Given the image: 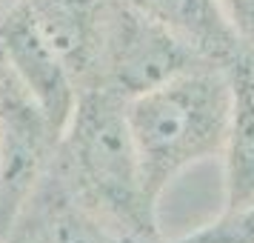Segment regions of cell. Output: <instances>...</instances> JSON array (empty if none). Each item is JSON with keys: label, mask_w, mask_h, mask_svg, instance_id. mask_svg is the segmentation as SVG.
Wrapping results in <instances>:
<instances>
[{"label": "cell", "mask_w": 254, "mask_h": 243, "mask_svg": "<svg viewBox=\"0 0 254 243\" xmlns=\"http://www.w3.org/2000/svg\"><path fill=\"white\" fill-rule=\"evenodd\" d=\"M14 3H17V0H0V17H3V14L9 12V9H12Z\"/></svg>", "instance_id": "obj_12"}, {"label": "cell", "mask_w": 254, "mask_h": 243, "mask_svg": "<svg viewBox=\"0 0 254 243\" xmlns=\"http://www.w3.org/2000/svg\"><path fill=\"white\" fill-rule=\"evenodd\" d=\"M0 243H143L103 220L71 195V189L49 166Z\"/></svg>", "instance_id": "obj_6"}, {"label": "cell", "mask_w": 254, "mask_h": 243, "mask_svg": "<svg viewBox=\"0 0 254 243\" xmlns=\"http://www.w3.org/2000/svg\"><path fill=\"white\" fill-rule=\"evenodd\" d=\"M246 58H249V66H252V75H254V52H243Z\"/></svg>", "instance_id": "obj_13"}, {"label": "cell", "mask_w": 254, "mask_h": 243, "mask_svg": "<svg viewBox=\"0 0 254 243\" xmlns=\"http://www.w3.org/2000/svg\"><path fill=\"white\" fill-rule=\"evenodd\" d=\"M52 169L71 195L143 243H160L157 200L149 195L126 120V100L106 89L77 97Z\"/></svg>", "instance_id": "obj_1"}, {"label": "cell", "mask_w": 254, "mask_h": 243, "mask_svg": "<svg viewBox=\"0 0 254 243\" xmlns=\"http://www.w3.org/2000/svg\"><path fill=\"white\" fill-rule=\"evenodd\" d=\"M200 63H208V58H203L191 43L120 0L106 46L100 89L131 100Z\"/></svg>", "instance_id": "obj_4"}, {"label": "cell", "mask_w": 254, "mask_h": 243, "mask_svg": "<svg viewBox=\"0 0 254 243\" xmlns=\"http://www.w3.org/2000/svg\"><path fill=\"white\" fill-rule=\"evenodd\" d=\"M160 243H254V203L231 212H220V218L183 238Z\"/></svg>", "instance_id": "obj_10"}, {"label": "cell", "mask_w": 254, "mask_h": 243, "mask_svg": "<svg viewBox=\"0 0 254 243\" xmlns=\"http://www.w3.org/2000/svg\"><path fill=\"white\" fill-rule=\"evenodd\" d=\"M217 3L240 43V52H254V0H217Z\"/></svg>", "instance_id": "obj_11"}, {"label": "cell", "mask_w": 254, "mask_h": 243, "mask_svg": "<svg viewBox=\"0 0 254 243\" xmlns=\"http://www.w3.org/2000/svg\"><path fill=\"white\" fill-rule=\"evenodd\" d=\"M231 117L223 143V212L254 203V75L246 55L229 63Z\"/></svg>", "instance_id": "obj_8"}, {"label": "cell", "mask_w": 254, "mask_h": 243, "mask_svg": "<svg viewBox=\"0 0 254 243\" xmlns=\"http://www.w3.org/2000/svg\"><path fill=\"white\" fill-rule=\"evenodd\" d=\"M63 132L0 58V235L58 155Z\"/></svg>", "instance_id": "obj_3"}, {"label": "cell", "mask_w": 254, "mask_h": 243, "mask_svg": "<svg viewBox=\"0 0 254 243\" xmlns=\"http://www.w3.org/2000/svg\"><path fill=\"white\" fill-rule=\"evenodd\" d=\"M0 58L9 63V69L20 78V83L35 94V100L63 132L80 94L74 89L69 72L37 37L17 3L0 17Z\"/></svg>", "instance_id": "obj_7"}, {"label": "cell", "mask_w": 254, "mask_h": 243, "mask_svg": "<svg viewBox=\"0 0 254 243\" xmlns=\"http://www.w3.org/2000/svg\"><path fill=\"white\" fill-rule=\"evenodd\" d=\"M37 37L69 72L77 94L100 89L120 0H17Z\"/></svg>", "instance_id": "obj_5"}, {"label": "cell", "mask_w": 254, "mask_h": 243, "mask_svg": "<svg viewBox=\"0 0 254 243\" xmlns=\"http://www.w3.org/2000/svg\"><path fill=\"white\" fill-rule=\"evenodd\" d=\"M131 9L169 26L174 35L214 63H231L240 55V43L223 17L217 0H126Z\"/></svg>", "instance_id": "obj_9"}, {"label": "cell", "mask_w": 254, "mask_h": 243, "mask_svg": "<svg viewBox=\"0 0 254 243\" xmlns=\"http://www.w3.org/2000/svg\"><path fill=\"white\" fill-rule=\"evenodd\" d=\"M229 117V63L223 66L211 60L126 100V120L140 172L157 203L174 177L223 155Z\"/></svg>", "instance_id": "obj_2"}]
</instances>
